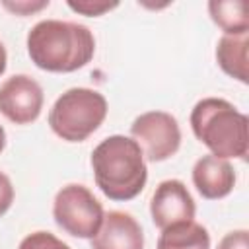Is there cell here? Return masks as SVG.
Masks as SVG:
<instances>
[{
    "mask_svg": "<svg viewBox=\"0 0 249 249\" xmlns=\"http://www.w3.org/2000/svg\"><path fill=\"white\" fill-rule=\"evenodd\" d=\"M95 53V37L78 21L43 19L27 33V54L31 62L47 72H76Z\"/></svg>",
    "mask_w": 249,
    "mask_h": 249,
    "instance_id": "cell-1",
    "label": "cell"
},
{
    "mask_svg": "<svg viewBox=\"0 0 249 249\" xmlns=\"http://www.w3.org/2000/svg\"><path fill=\"white\" fill-rule=\"evenodd\" d=\"M93 179L99 191L111 200L138 196L148 181V167L138 144L123 134L103 138L91 152Z\"/></svg>",
    "mask_w": 249,
    "mask_h": 249,
    "instance_id": "cell-2",
    "label": "cell"
},
{
    "mask_svg": "<svg viewBox=\"0 0 249 249\" xmlns=\"http://www.w3.org/2000/svg\"><path fill=\"white\" fill-rule=\"evenodd\" d=\"M249 119L222 97H204L191 111V128L212 156L245 160L249 152Z\"/></svg>",
    "mask_w": 249,
    "mask_h": 249,
    "instance_id": "cell-3",
    "label": "cell"
},
{
    "mask_svg": "<svg viewBox=\"0 0 249 249\" xmlns=\"http://www.w3.org/2000/svg\"><path fill=\"white\" fill-rule=\"evenodd\" d=\"M107 117V99L91 88H70L49 111L51 130L66 142H84Z\"/></svg>",
    "mask_w": 249,
    "mask_h": 249,
    "instance_id": "cell-4",
    "label": "cell"
},
{
    "mask_svg": "<svg viewBox=\"0 0 249 249\" xmlns=\"http://www.w3.org/2000/svg\"><path fill=\"white\" fill-rule=\"evenodd\" d=\"M103 216L101 202L82 183H68L54 195L53 218L56 226L72 237L91 239L97 233Z\"/></svg>",
    "mask_w": 249,
    "mask_h": 249,
    "instance_id": "cell-5",
    "label": "cell"
},
{
    "mask_svg": "<svg viewBox=\"0 0 249 249\" xmlns=\"http://www.w3.org/2000/svg\"><path fill=\"white\" fill-rule=\"evenodd\" d=\"M130 138L138 144L146 161H165L181 146L177 119L165 111H146L130 124Z\"/></svg>",
    "mask_w": 249,
    "mask_h": 249,
    "instance_id": "cell-6",
    "label": "cell"
},
{
    "mask_svg": "<svg viewBox=\"0 0 249 249\" xmlns=\"http://www.w3.org/2000/svg\"><path fill=\"white\" fill-rule=\"evenodd\" d=\"M43 101V88L27 74H14L0 84V113L14 124L35 123Z\"/></svg>",
    "mask_w": 249,
    "mask_h": 249,
    "instance_id": "cell-7",
    "label": "cell"
},
{
    "mask_svg": "<svg viewBox=\"0 0 249 249\" xmlns=\"http://www.w3.org/2000/svg\"><path fill=\"white\" fill-rule=\"evenodd\" d=\"M195 200L183 181L165 179L156 187L150 200V216L156 228L165 230L173 224L191 222L195 220Z\"/></svg>",
    "mask_w": 249,
    "mask_h": 249,
    "instance_id": "cell-8",
    "label": "cell"
},
{
    "mask_svg": "<svg viewBox=\"0 0 249 249\" xmlns=\"http://www.w3.org/2000/svg\"><path fill=\"white\" fill-rule=\"evenodd\" d=\"M91 249H144L142 226L124 210H109L91 237Z\"/></svg>",
    "mask_w": 249,
    "mask_h": 249,
    "instance_id": "cell-9",
    "label": "cell"
},
{
    "mask_svg": "<svg viewBox=\"0 0 249 249\" xmlns=\"http://www.w3.org/2000/svg\"><path fill=\"white\" fill-rule=\"evenodd\" d=\"M193 185L206 200H218L228 196L235 187V171L228 160L212 154L202 156L193 165Z\"/></svg>",
    "mask_w": 249,
    "mask_h": 249,
    "instance_id": "cell-10",
    "label": "cell"
},
{
    "mask_svg": "<svg viewBox=\"0 0 249 249\" xmlns=\"http://www.w3.org/2000/svg\"><path fill=\"white\" fill-rule=\"evenodd\" d=\"M247 49H249V33L239 35H222L216 45V60L224 74L230 78L247 84Z\"/></svg>",
    "mask_w": 249,
    "mask_h": 249,
    "instance_id": "cell-11",
    "label": "cell"
},
{
    "mask_svg": "<svg viewBox=\"0 0 249 249\" xmlns=\"http://www.w3.org/2000/svg\"><path fill=\"white\" fill-rule=\"evenodd\" d=\"M156 249H210L208 230L191 220L161 230Z\"/></svg>",
    "mask_w": 249,
    "mask_h": 249,
    "instance_id": "cell-12",
    "label": "cell"
},
{
    "mask_svg": "<svg viewBox=\"0 0 249 249\" xmlns=\"http://www.w3.org/2000/svg\"><path fill=\"white\" fill-rule=\"evenodd\" d=\"M208 14L224 35L249 33L247 4L243 0H212L208 2Z\"/></svg>",
    "mask_w": 249,
    "mask_h": 249,
    "instance_id": "cell-13",
    "label": "cell"
},
{
    "mask_svg": "<svg viewBox=\"0 0 249 249\" xmlns=\"http://www.w3.org/2000/svg\"><path fill=\"white\" fill-rule=\"evenodd\" d=\"M18 249H70V247L62 239H58L54 233L39 230V231L27 233L19 241Z\"/></svg>",
    "mask_w": 249,
    "mask_h": 249,
    "instance_id": "cell-14",
    "label": "cell"
},
{
    "mask_svg": "<svg viewBox=\"0 0 249 249\" xmlns=\"http://www.w3.org/2000/svg\"><path fill=\"white\" fill-rule=\"evenodd\" d=\"M119 2H107V0H68V8L88 16V18H97L103 16L105 12H111L113 8H117Z\"/></svg>",
    "mask_w": 249,
    "mask_h": 249,
    "instance_id": "cell-15",
    "label": "cell"
},
{
    "mask_svg": "<svg viewBox=\"0 0 249 249\" xmlns=\"http://www.w3.org/2000/svg\"><path fill=\"white\" fill-rule=\"evenodd\" d=\"M2 6L6 10H10L12 14L16 16H31L33 12H39L43 8L49 6V0H41V2H29V0H16V2H10V0H4Z\"/></svg>",
    "mask_w": 249,
    "mask_h": 249,
    "instance_id": "cell-16",
    "label": "cell"
},
{
    "mask_svg": "<svg viewBox=\"0 0 249 249\" xmlns=\"http://www.w3.org/2000/svg\"><path fill=\"white\" fill-rule=\"evenodd\" d=\"M218 249H249V231L247 230H233L228 231L220 243Z\"/></svg>",
    "mask_w": 249,
    "mask_h": 249,
    "instance_id": "cell-17",
    "label": "cell"
},
{
    "mask_svg": "<svg viewBox=\"0 0 249 249\" xmlns=\"http://www.w3.org/2000/svg\"><path fill=\"white\" fill-rule=\"evenodd\" d=\"M14 202V185L6 173L0 171V216H4Z\"/></svg>",
    "mask_w": 249,
    "mask_h": 249,
    "instance_id": "cell-18",
    "label": "cell"
},
{
    "mask_svg": "<svg viewBox=\"0 0 249 249\" xmlns=\"http://www.w3.org/2000/svg\"><path fill=\"white\" fill-rule=\"evenodd\" d=\"M6 64H8V54H6V49H4V45H2V41H0V76L4 74Z\"/></svg>",
    "mask_w": 249,
    "mask_h": 249,
    "instance_id": "cell-19",
    "label": "cell"
},
{
    "mask_svg": "<svg viewBox=\"0 0 249 249\" xmlns=\"http://www.w3.org/2000/svg\"><path fill=\"white\" fill-rule=\"evenodd\" d=\"M4 148H6V130H4L2 124H0V154H2Z\"/></svg>",
    "mask_w": 249,
    "mask_h": 249,
    "instance_id": "cell-20",
    "label": "cell"
}]
</instances>
